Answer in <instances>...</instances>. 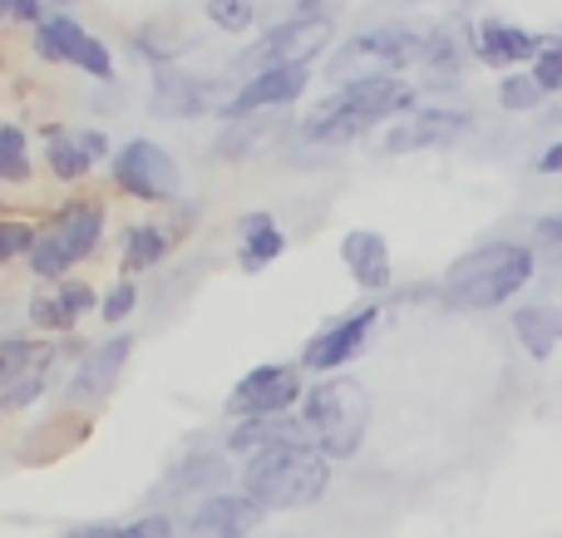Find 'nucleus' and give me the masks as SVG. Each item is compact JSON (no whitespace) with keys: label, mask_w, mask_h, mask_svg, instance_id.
I'll return each instance as SVG.
<instances>
[{"label":"nucleus","mask_w":562,"mask_h":538,"mask_svg":"<svg viewBox=\"0 0 562 538\" xmlns=\"http://www.w3.org/2000/svg\"><path fill=\"white\" fill-rule=\"evenodd\" d=\"M538 257L528 243H488L464 253L445 272V302L454 312H494L508 296H518L533 277Z\"/></svg>","instance_id":"f257e3e1"},{"label":"nucleus","mask_w":562,"mask_h":538,"mask_svg":"<svg viewBox=\"0 0 562 538\" xmlns=\"http://www.w3.org/2000/svg\"><path fill=\"white\" fill-rule=\"evenodd\" d=\"M409 99H415V89L400 85V79L346 85V89H336L330 99H321V104L311 109L306 124H301V134H306L311 144H350V138H360L366 128L385 124L390 114L409 109Z\"/></svg>","instance_id":"f03ea898"},{"label":"nucleus","mask_w":562,"mask_h":538,"mask_svg":"<svg viewBox=\"0 0 562 538\" xmlns=\"http://www.w3.org/2000/svg\"><path fill=\"white\" fill-rule=\"evenodd\" d=\"M330 484V460L311 445H281L257 460H247L243 470V494L257 500L262 509H306L326 494Z\"/></svg>","instance_id":"7ed1b4c3"},{"label":"nucleus","mask_w":562,"mask_h":538,"mask_svg":"<svg viewBox=\"0 0 562 538\" xmlns=\"http://www.w3.org/2000/svg\"><path fill=\"white\" fill-rule=\"evenodd\" d=\"M301 425H306L311 450H321L326 460H350L366 445L370 430V391L360 381L330 376L301 405Z\"/></svg>","instance_id":"20e7f679"},{"label":"nucleus","mask_w":562,"mask_h":538,"mask_svg":"<svg viewBox=\"0 0 562 538\" xmlns=\"http://www.w3.org/2000/svg\"><path fill=\"white\" fill-rule=\"evenodd\" d=\"M429 45V35L405 25L390 30H370V35H356L336 59H330V79L340 85H366V79H395V69H405L409 59H419Z\"/></svg>","instance_id":"39448f33"},{"label":"nucleus","mask_w":562,"mask_h":538,"mask_svg":"<svg viewBox=\"0 0 562 538\" xmlns=\"http://www.w3.org/2000/svg\"><path fill=\"white\" fill-rule=\"evenodd\" d=\"M99 233H104V213L99 203L79 198V203H65L55 217L45 223V233H35V247H30V267L40 277H59L79 262V257L94 253Z\"/></svg>","instance_id":"423d86ee"},{"label":"nucleus","mask_w":562,"mask_h":538,"mask_svg":"<svg viewBox=\"0 0 562 538\" xmlns=\"http://www.w3.org/2000/svg\"><path fill=\"white\" fill-rule=\"evenodd\" d=\"M114 183L124 193L144 198V203H173L178 198V164L168 148H158L154 138H134L128 148H119L114 158Z\"/></svg>","instance_id":"0eeeda50"},{"label":"nucleus","mask_w":562,"mask_h":538,"mask_svg":"<svg viewBox=\"0 0 562 538\" xmlns=\"http://www.w3.org/2000/svg\"><path fill=\"white\" fill-rule=\"evenodd\" d=\"M301 401V376L291 366H257L227 395V411L237 421H262V415H286Z\"/></svg>","instance_id":"6e6552de"},{"label":"nucleus","mask_w":562,"mask_h":538,"mask_svg":"<svg viewBox=\"0 0 562 538\" xmlns=\"http://www.w3.org/2000/svg\"><path fill=\"white\" fill-rule=\"evenodd\" d=\"M326 45H330V15H296V20H286V25L267 30L262 45L252 49V65H257V75H262V69L311 65V55Z\"/></svg>","instance_id":"1a4fd4ad"},{"label":"nucleus","mask_w":562,"mask_h":538,"mask_svg":"<svg viewBox=\"0 0 562 538\" xmlns=\"http://www.w3.org/2000/svg\"><path fill=\"white\" fill-rule=\"evenodd\" d=\"M380 322V312L375 306H360V312H350V316H340V322H330L326 332H316L306 341V351H301V366L306 371H340V366H350L360 356V346L370 341V326Z\"/></svg>","instance_id":"9d476101"},{"label":"nucleus","mask_w":562,"mask_h":538,"mask_svg":"<svg viewBox=\"0 0 562 538\" xmlns=\"http://www.w3.org/2000/svg\"><path fill=\"white\" fill-rule=\"evenodd\" d=\"M40 49H45L49 59H65V65L85 69V75H94V79L114 75V59H109V49L99 45L89 30H79L69 15H55V20H45V25H40Z\"/></svg>","instance_id":"9b49d317"},{"label":"nucleus","mask_w":562,"mask_h":538,"mask_svg":"<svg viewBox=\"0 0 562 538\" xmlns=\"http://www.w3.org/2000/svg\"><path fill=\"white\" fill-rule=\"evenodd\" d=\"M262 519H267V509L257 500H247L243 490L237 494L223 490L193 509V534L198 538H252L262 529Z\"/></svg>","instance_id":"f8f14e48"},{"label":"nucleus","mask_w":562,"mask_h":538,"mask_svg":"<svg viewBox=\"0 0 562 538\" xmlns=\"http://www.w3.org/2000/svg\"><path fill=\"white\" fill-rule=\"evenodd\" d=\"M464 124L469 114H459V109H415L385 134V154H419V148L449 144Z\"/></svg>","instance_id":"ddd939ff"},{"label":"nucleus","mask_w":562,"mask_h":538,"mask_svg":"<svg viewBox=\"0 0 562 538\" xmlns=\"http://www.w3.org/2000/svg\"><path fill=\"white\" fill-rule=\"evenodd\" d=\"M128 351H134L128 336H114V341H104L99 351H89L85 366L75 371V381H69V405H99L104 401V395L114 391V381L124 376Z\"/></svg>","instance_id":"4468645a"},{"label":"nucleus","mask_w":562,"mask_h":538,"mask_svg":"<svg viewBox=\"0 0 562 538\" xmlns=\"http://www.w3.org/2000/svg\"><path fill=\"white\" fill-rule=\"evenodd\" d=\"M104 148V134H89V128H45V164L55 168V178H85Z\"/></svg>","instance_id":"2eb2a0df"},{"label":"nucleus","mask_w":562,"mask_h":538,"mask_svg":"<svg viewBox=\"0 0 562 538\" xmlns=\"http://www.w3.org/2000/svg\"><path fill=\"white\" fill-rule=\"evenodd\" d=\"M340 262L350 267V277H356L366 292H385L390 287V247L380 233H370V227H356V233L340 237Z\"/></svg>","instance_id":"dca6fc26"},{"label":"nucleus","mask_w":562,"mask_h":538,"mask_svg":"<svg viewBox=\"0 0 562 538\" xmlns=\"http://www.w3.org/2000/svg\"><path fill=\"white\" fill-rule=\"evenodd\" d=\"M281 445H311L306 440V425L291 421V415H262V421H243L233 435H227V455H257L267 450H281Z\"/></svg>","instance_id":"f3484780"},{"label":"nucleus","mask_w":562,"mask_h":538,"mask_svg":"<svg viewBox=\"0 0 562 538\" xmlns=\"http://www.w3.org/2000/svg\"><path fill=\"white\" fill-rule=\"evenodd\" d=\"M89 306H94V287L89 282H59V287H45V292L30 302V322L45 326V332H69Z\"/></svg>","instance_id":"a211bd4d"},{"label":"nucleus","mask_w":562,"mask_h":538,"mask_svg":"<svg viewBox=\"0 0 562 538\" xmlns=\"http://www.w3.org/2000/svg\"><path fill=\"white\" fill-rule=\"evenodd\" d=\"M311 69L306 65H291V69H262L252 75V85L233 99V114H257V109H272V104H291V99L306 89Z\"/></svg>","instance_id":"6ab92c4d"},{"label":"nucleus","mask_w":562,"mask_h":538,"mask_svg":"<svg viewBox=\"0 0 562 538\" xmlns=\"http://www.w3.org/2000/svg\"><path fill=\"white\" fill-rule=\"evenodd\" d=\"M538 49H543V40L518 25H504V20H488V25L479 30V59H484V65H518V59L533 65Z\"/></svg>","instance_id":"aec40b11"},{"label":"nucleus","mask_w":562,"mask_h":538,"mask_svg":"<svg viewBox=\"0 0 562 538\" xmlns=\"http://www.w3.org/2000/svg\"><path fill=\"white\" fill-rule=\"evenodd\" d=\"M514 336L524 341V351L533 356V361H548L562 346V306H553V302L524 306V312L514 316Z\"/></svg>","instance_id":"412c9836"},{"label":"nucleus","mask_w":562,"mask_h":538,"mask_svg":"<svg viewBox=\"0 0 562 538\" xmlns=\"http://www.w3.org/2000/svg\"><path fill=\"white\" fill-rule=\"evenodd\" d=\"M207 109V85L193 75H178V69H168V75H158L154 85V114H168V119H193Z\"/></svg>","instance_id":"4be33fe9"},{"label":"nucleus","mask_w":562,"mask_h":538,"mask_svg":"<svg viewBox=\"0 0 562 538\" xmlns=\"http://www.w3.org/2000/svg\"><path fill=\"white\" fill-rule=\"evenodd\" d=\"M281 247H286L281 227L267 213H252L243 223V253H237V262H243V272H262V267H272L281 257Z\"/></svg>","instance_id":"5701e85b"},{"label":"nucleus","mask_w":562,"mask_h":538,"mask_svg":"<svg viewBox=\"0 0 562 538\" xmlns=\"http://www.w3.org/2000/svg\"><path fill=\"white\" fill-rule=\"evenodd\" d=\"M40 361H49V351H40L30 336H5L0 341V385H20L25 376H35Z\"/></svg>","instance_id":"b1692460"},{"label":"nucleus","mask_w":562,"mask_h":538,"mask_svg":"<svg viewBox=\"0 0 562 538\" xmlns=\"http://www.w3.org/2000/svg\"><path fill=\"white\" fill-rule=\"evenodd\" d=\"M168 257V233L164 227H134L124 237V267L128 272H144V267H158Z\"/></svg>","instance_id":"393cba45"},{"label":"nucleus","mask_w":562,"mask_h":538,"mask_svg":"<svg viewBox=\"0 0 562 538\" xmlns=\"http://www.w3.org/2000/svg\"><path fill=\"white\" fill-rule=\"evenodd\" d=\"M0 178L5 183H25L30 158H25V134L15 124H0Z\"/></svg>","instance_id":"a878e982"},{"label":"nucleus","mask_w":562,"mask_h":538,"mask_svg":"<svg viewBox=\"0 0 562 538\" xmlns=\"http://www.w3.org/2000/svg\"><path fill=\"white\" fill-rule=\"evenodd\" d=\"M104 538H173V524L164 514H148L134 524H104Z\"/></svg>","instance_id":"bb28decb"},{"label":"nucleus","mask_w":562,"mask_h":538,"mask_svg":"<svg viewBox=\"0 0 562 538\" xmlns=\"http://www.w3.org/2000/svg\"><path fill=\"white\" fill-rule=\"evenodd\" d=\"M528 75L538 79V89H543V94H553V89H562V49H558V45L538 49V59L528 65Z\"/></svg>","instance_id":"cd10ccee"},{"label":"nucleus","mask_w":562,"mask_h":538,"mask_svg":"<svg viewBox=\"0 0 562 538\" xmlns=\"http://www.w3.org/2000/svg\"><path fill=\"white\" fill-rule=\"evenodd\" d=\"M504 109H533L538 99H543V89H538V79L533 75H508L504 79Z\"/></svg>","instance_id":"c85d7f7f"},{"label":"nucleus","mask_w":562,"mask_h":538,"mask_svg":"<svg viewBox=\"0 0 562 538\" xmlns=\"http://www.w3.org/2000/svg\"><path fill=\"white\" fill-rule=\"evenodd\" d=\"M252 10H257V0H213L207 15H213V25H223V30H243L247 20H252Z\"/></svg>","instance_id":"c756f323"},{"label":"nucleus","mask_w":562,"mask_h":538,"mask_svg":"<svg viewBox=\"0 0 562 538\" xmlns=\"http://www.w3.org/2000/svg\"><path fill=\"white\" fill-rule=\"evenodd\" d=\"M35 247V227L30 223H0V262H10V257H20V253H30Z\"/></svg>","instance_id":"7c9ffc66"},{"label":"nucleus","mask_w":562,"mask_h":538,"mask_svg":"<svg viewBox=\"0 0 562 538\" xmlns=\"http://www.w3.org/2000/svg\"><path fill=\"white\" fill-rule=\"evenodd\" d=\"M128 312H134V287H128V282H119L114 292L104 296V322L114 326V322H124Z\"/></svg>","instance_id":"2f4dec72"},{"label":"nucleus","mask_w":562,"mask_h":538,"mask_svg":"<svg viewBox=\"0 0 562 538\" xmlns=\"http://www.w3.org/2000/svg\"><path fill=\"white\" fill-rule=\"evenodd\" d=\"M0 20H40V0H0Z\"/></svg>","instance_id":"473e14b6"},{"label":"nucleus","mask_w":562,"mask_h":538,"mask_svg":"<svg viewBox=\"0 0 562 538\" xmlns=\"http://www.w3.org/2000/svg\"><path fill=\"white\" fill-rule=\"evenodd\" d=\"M538 173H562V138L553 148H543V158H538Z\"/></svg>","instance_id":"72a5a7b5"},{"label":"nucleus","mask_w":562,"mask_h":538,"mask_svg":"<svg viewBox=\"0 0 562 538\" xmlns=\"http://www.w3.org/2000/svg\"><path fill=\"white\" fill-rule=\"evenodd\" d=\"M538 233H543V237H553V243L562 247V217H548V223L538 227Z\"/></svg>","instance_id":"f704fd0d"},{"label":"nucleus","mask_w":562,"mask_h":538,"mask_svg":"<svg viewBox=\"0 0 562 538\" xmlns=\"http://www.w3.org/2000/svg\"><path fill=\"white\" fill-rule=\"evenodd\" d=\"M59 5H69V0H59Z\"/></svg>","instance_id":"c9c22d12"},{"label":"nucleus","mask_w":562,"mask_h":538,"mask_svg":"<svg viewBox=\"0 0 562 538\" xmlns=\"http://www.w3.org/2000/svg\"><path fill=\"white\" fill-rule=\"evenodd\" d=\"M558 49H562V40H558Z\"/></svg>","instance_id":"e433bc0d"}]
</instances>
